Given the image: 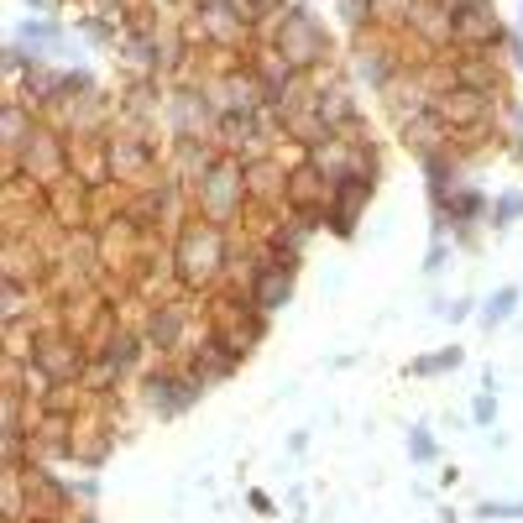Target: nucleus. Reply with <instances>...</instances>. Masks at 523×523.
I'll return each instance as SVG.
<instances>
[{
	"label": "nucleus",
	"instance_id": "1",
	"mask_svg": "<svg viewBox=\"0 0 523 523\" xmlns=\"http://www.w3.org/2000/svg\"><path fill=\"white\" fill-rule=\"evenodd\" d=\"M173 272H178V283L194 288V293L220 283L225 272H231V236H225V225L194 220L189 231L178 236V246H173Z\"/></svg>",
	"mask_w": 523,
	"mask_h": 523
},
{
	"label": "nucleus",
	"instance_id": "2",
	"mask_svg": "<svg viewBox=\"0 0 523 523\" xmlns=\"http://www.w3.org/2000/svg\"><path fill=\"white\" fill-rule=\"evenodd\" d=\"M272 48H278V53H283L293 68H299V74H314L320 63H330V32L320 27V16H314V11L293 6Z\"/></svg>",
	"mask_w": 523,
	"mask_h": 523
},
{
	"label": "nucleus",
	"instance_id": "3",
	"mask_svg": "<svg viewBox=\"0 0 523 523\" xmlns=\"http://www.w3.org/2000/svg\"><path fill=\"white\" fill-rule=\"evenodd\" d=\"M252 199L246 194V163H236V157H215L210 173L199 178V204H204V215H210L215 225H231V215L241 210V204Z\"/></svg>",
	"mask_w": 523,
	"mask_h": 523
},
{
	"label": "nucleus",
	"instance_id": "4",
	"mask_svg": "<svg viewBox=\"0 0 523 523\" xmlns=\"http://www.w3.org/2000/svg\"><path fill=\"white\" fill-rule=\"evenodd\" d=\"M11 163H16V178H27L32 189H53L68 178V168H74V152H68V142L58 131H37Z\"/></svg>",
	"mask_w": 523,
	"mask_h": 523
},
{
	"label": "nucleus",
	"instance_id": "5",
	"mask_svg": "<svg viewBox=\"0 0 523 523\" xmlns=\"http://www.w3.org/2000/svg\"><path fill=\"white\" fill-rule=\"evenodd\" d=\"M497 42H508V27H503V16L492 11V0H466V6L456 11V48L487 53V48H497Z\"/></svg>",
	"mask_w": 523,
	"mask_h": 523
},
{
	"label": "nucleus",
	"instance_id": "6",
	"mask_svg": "<svg viewBox=\"0 0 523 523\" xmlns=\"http://www.w3.org/2000/svg\"><path fill=\"white\" fill-rule=\"evenodd\" d=\"M199 393H204V382H199L189 367H178V372H157V377L147 382V403H152V414H168V419H178L184 408H194Z\"/></svg>",
	"mask_w": 523,
	"mask_h": 523
},
{
	"label": "nucleus",
	"instance_id": "7",
	"mask_svg": "<svg viewBox=\"0 0 523 523\" xmlns=\"http://www.w3.org/2000/svg\"><path fill=\"white\" fill-rule=\"evenodd\" d=\"M37 367L42 372H48L53 382H74V377H84V346H79V340L74 335H48V340H42L37 335Z\"/></svg>",
	"mask_w": 523,
	"mask_h": 523
},
{
	"label": "nucleus",
	"instance_id": "8",
	"mask_svg": "<svg viewBox=\"0 0 523 523\" xmlns=\"http://www.w3.org/2000/svg\"><path fill=\"white\" fill-rule=\"evenodd\" d=\"M241 293H246V299H252V304H257L262 314L283 309V304L293 299V267H278V262L267 257V267H262V272H257V278L246 283Z\"/></svg>",
	"mask_w": 523,
	"mask_h": 523
},
{
	"label": "nucleus",
	"instance_id": "9",
	"mask_svg": "<svg viewBox=\"0 0 523 523\" xmlns=\"http://www.w3.org/2000/svg\"><path fill=\"white\" fill-rule=\"evenodd\" d=\"M184 367H189V372L204 382V388H210V382H225V377H231V372L241 367V356H236L231 346H225L220 335H210V340H204V346H199V351L184 361Z\"/></svg>",
	"mask_w": 523,
	"mask_h": 523
},
{
	"label": "nucleus",
	"instance_id": "10",
	"mask_svg": "<svg viewBox=\"0 0 523 523\" xmlns=\"http://www.w3.org/2000/svg\"><path fill=\"white\" fill-rule=\"evenodd\" d=\"M450 74H456L461 89H476V95H487V100H497V89H503V68H497L487 53H461L450 63Z\"/></svg>",
	"mask_w": 523,
	"mask_h": 523
},
{
	"label": "nucleus",
	"instance_id": "11",
	"mask_svg": "<svg viewBox=\"0 0 523 523\" xmlns=\"http://www.w3.org/2000/svg\"><path fill=\"white\" fill-rule=\"evenodd\" d=\"M110 178H142L152 168V147L142 142V136H110Z\"/></svg>",
	"mask_w": 523,
	"mask_h": 523
},
{
	"label": "nucleus",
	"instance_id": "12",
	"mask_svg": "<svg viewBox=\"0 0 523 523\" xmlns=\"http://www.w3.org/2000/svg\"><path fill=\"white\" fill-rule=\"evenodd\" d=\"M142 335H147V346H157V351L184 346V309H178V304H157Z\"/></svg>",
	"mask_w": 523,
	"mask_h": 523
},
{
	"label": "nucleus",
	"instance_id": "13",
	"mask_svg": "<svg viewBox=\"0 0 523 523\" xmlns=\"http://www.w3.org/2000/svg\"><path fill=\"white\" fill-rule=\"evenodd\" d=\"M37 131H42V126H32V110L21 105V100H11V105H6V147H11V157L27 147Z\"/></svg>",
	"mask_w": 523,
	"mask_h": 523
},
{
	"label": "nucleus",
	"instance_id": "14",
	"mask_svg": "<svg viewBox=\"0 0 523 523\" xmlns=\"http://www.w3.org/2000/svg\"><path fill=\"white\" fill-rule=\"evenodd\" d=\"M21 53H32V58H42V48H53L58 42V27L53 21H21Z\"/></svg>",
	"mask_w": 523,
	"mask_h": 523
},
{
	"label": "nucleus",
	"instance_id": "15",
	"mask_svg": "<svg viewBox=\"0 0 523 523\" xmlns=\"http://www.w3.org/2000/svg\"><path fill=\"white\" fill-rule=\"evenodd\" d=\"M445 210L456 215V220H471V215H482V210H487V199L476 194V189H466V194H456V199H450Z\"/></svg>",
	"mask_w": 523,
	"mask_h": 523
},
{
	"label": "nucleus",
	"instance_id": "16",
	"mask_svg": "<svg viewBox=\"0 0 523 523\" xmlns=\"http://www.w3.org/2000/svg\"><path fill=\"white\" fill-rule=\"evenodd\" d=\"M513 304H518V288H497L492 299H487V325L508 320V314H513Z\"/></svg>",
	"mask_w": 523,
	"mask_h": 523
},
{
	"label": "nucleus",
	"instance_id": "17",
	"mask_svg": "<svg viewBox=\"0 0 523 523\" xmlns=\"http://www.w3.org/2000/svg\"><path fill=\"white\" fill-rule=\"evenodd\" d=\"M492 215H497V225H513L523 215V194H503V199L492 204Z\"/></svg>",
	"mask_w": 523,
	"mask_h": 523
},
{
	"label": "nucleus",
	"instance_id": "18",
	"mask_svg": "<svg viewBox=\"0 0 523 523\" xmlns=\"http://www.w3.org/2000/svg\"><path fill=\"white\" fill-rule=\"evenodd\" d=\"M408 456H414V461H435V440H429L424 429H414V435H408Z\"/></svg>",
	"mask_w": 523,
	"mask_h": 523
},
{
	"label": "nucleus",
	"instance_id": "19",
	"mask_svg": "<svg viewBox=\"0 0 523 523\" xmlns=\"http://www.w3.org/2000/svg\"><path fill=\"white\" fill-rule=\"evenodd\" d=\"M461 361V351H445V356H424V361H414V372H445V367H456Z\"/></svg>",
	"mask_w": 523,
	"mask_h": 523
},
{
	"label": "nucleus",
	"instance_id": "20",
	"mask_svg": "<svg viewBox=\"0 0 523 523\" xmlns=\"http://www.w3.org/2000/svg\"><path fill=\"white\" fill-rule=\"evenodd\" d=\"M32 6H53V0H32Z\"/></svg>",
	"mask_w": 523,
	"mask_h": 523
}]
</instances>
